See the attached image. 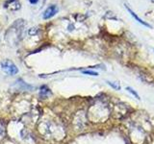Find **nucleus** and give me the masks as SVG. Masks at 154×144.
<instances>
[{
	"mask_svg": "<svg viewBox=\"0 0 154 144\" xmlns=\"http://www.w3.org/2000/svg\"><path fill=\"white\" fill-rule=\"evenodd\" d=\"M1 68L5 73L9 75H16L18 73V68L13 61L10 60H5L1 62Z\"/></svg>",
	"mask_w": 154,
	"mask_h": 144,
	"instance_id": "f257e3e1",
	"label": "nucleus"
},
{
	"mask_svg": "<svg viewBox=\"0 0 154 144\" xmlns=\"http://www.w3.org/2000/svg\"><path fill=\"white\" fill-rule=\"evenodd\" d=\"M58 11H59V10H58L56 5H51V6H49L48 8L44 12L43 18H44V19H49V18H51L52 17H54V15L58 13Z\"/></svg>",
	"mask_w": 154,
	"mask_h": 144,
	"instance_id": "f03ea898",
	"label": "nucleus"
},
{
	"mask_svg": "<svg viewBox=\"0 0 154 144\" xmlns=\"http://www.w3.org/2000/svg\"><path fill=\"white\" fill-rule=\"evenodd\" d=\"M126 9L128 10V12H129V13H131V15H132L133 18H135V19H136L137 21H139L140 22V23H141V24H143V25H144V26H146V27H148V28H151V26H150L149 24H148V23H146V22H145V21H143V20H142L141 18H139V17H137V14L135 13H134V12H133V11H131V9H129V8H128L127 6H126Z\"/></svg>",
	"mask_w": 154,
	"mask_h": 144,
	"instance_id": "7ed1b4c3",
	"label": "nucleus"
},
{
	"mask_svg": "<svg viewBox=\"0 0 154 144\" xmlns=\"http://www.w3.org/2000/svg\"><path fill=\"white\" fill-rule=\"evenodd\" d=\"M82 73L86 75H91V76H98V73H97V72L91 71V70H84V71H82Z\"/></svg>",
	"mask_w": 154,
	"mask_h": 144,
	"instance_id": "20e7f679",
	"label": "nucleus"
},
{
	"mask_svg": "<svg viewBox=\"0 0 154 144\" xmlns=\"http://www.w3.org/2000/svg\"><path fill=\"white\" fill-rule=\"evenodd\" d=\"M126 89H127V90H128V91H129V92H130V93H132L133 95L135 96V97H136L137 99H140V96L138 95V93H137V92L135 91V90H134L133 88H131V87H126Z\"/></svg>",
	"mask_w": 154,
	"mask_h": 144,
	"instance_id": "39448f33",
	"label": "nucleus"
},
{
	"mask_svg": "<svg viewBox=\"0 0 154 144\" xmlns=\"http://www.w3.org/2000/svg\"><path fill=\"white\" fill-rule=\"evenodd\" d=\"M107 83H108V85H110L111 87H113V88H115V89H120V87H119V85H116V84H113L112 82H110V81H107Z\"/></svg>",
	"mask_w": 154,
	"mask_h": 144,
	"instance_id": "423d86ee",
	"label": "nucleus"
},
{
	"mask_svg": "<svg viewBox=\"0 0 154 144\" xmlns=\"http://www.w3.org/2000/svg\"><path fill=\"white\" fill-rule=\"evenodd\" d=\"M29 2H30L31 4H37L39 2V0H29Z\"/></svg>",
	"mask_w": 154,
	"mask_h": 144,
	"instance_id": "0eeeda50",
	"label": "nucleus"
}]
</instances>
